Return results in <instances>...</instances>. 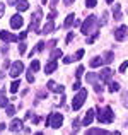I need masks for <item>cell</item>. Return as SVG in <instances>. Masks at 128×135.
Masks as SVG:
<instances>
[{"label": "cell", "mask_w": 128, "mask_h": 135, "mask_svg": "<svg viewBox=\"0 0 128 135\" xmlns=\"http://www.w3.org/2000/svg\"><path fill=\"white\" fill-rule=\"evenodd\" d=\"M102 60H104V63H111L113 60H115V53L113 51H106L104 56H102Z\"/></svg>", "instance_id": "ffe728a7"}, {"label": "cell", "mask_w": 128, "mask_h": 135, "mask_svg": "<svg viewBox=\"0 0 128 135\" xmlns=\"http://www.w3.org/2000/svg\"><path fill=\"white\" fill-rule=\"evenodd\" d=\"M31 70H33V72H38V70H40V62H38V60H33V62H31V67H29Z\"/></svg>", "instance_id": "4316f807"}, {"label": "cell", "mask_w": 128, "mask_h": 135, "mask_svg": "<svg viewBox=\"0 0 128 135\" xmlns=\"http://www.w3.org/2000/svg\"><path fill=\"white\" fill-rule=\"evenodd\" d=\"M72 40H73V34H72V33H70V34H68V36H67V43H70V41H72Z\"/></svg>", "instance_id": "bcb514c9"}, {"label": "cell", "mask_w": 128, "mask_h": 135, "mask_svg": "<svg viewBox=\"0 0 128 135\" xmlns=\"http://www.w3.org/2000/svg\"><path fill=\"white\" fill-rule=\"evenodd\" d=\"M126 34H128V27L126 26H120L118 29L115 31V40L116 41H123L126 38Z\"/></svg>", "instance_id": "ba28073f"}, {"label": "cell", "mask_w": 128, "mask_h": 135, "mask_svg": "<svg viewBox=\"0 0 128 135\" xmlns=\"http://www.w3.org/2000/svg\"><path fill=\"white\" fill-rule=\"evenodd\" d=\"M26 36H27V33L24 31V33H21V34H19V40H21V41H22V40H26Z\"/></svg>", "instance_id": "7bdbcfd3"}, {"label": "cell", "mask_w": 128, "mask_h": 135, "mask_svg": "<svg viewBox=\"0 0 128 135\" xmlns=\"http://www.w3.org/2000/svg\"><path fill=\"white\" fill-rule=\"evenodd\" d=\"M55 45H56V40H51L50 43H46V46H48L50 50H53V48H55Z\"/></svg>", "instance_id": "74e56055"}, {"label": "cell", "mask_w": 128, "mask_h": 135, "mask_svg": "<svg viewBox=\"0 0 128 135\" xmlns=\"http://www.w3.org/2000/svg\"><path fill=\"white\" fill-rule=\"evenodd\" d=\"M72 89H73V91H79V89H80V82H73Z\"/></svg>", "instance_id": "60d3db41"}, {"label": "cell", "mask_w": 128, "mask_h": 135, "mask_svg": "<svg viewBox=\"0 0 128 135\" xmlns=\"http://www.w3.org/2000/svg\"><path fill=\"white\" fill-rule=\"evenodd\" d=\"M46 89H50V91H53V92H63V86H58L56 82L50 80V82L46 84Z\"/></svg>", "instance_id": "9a60e30c"}, {"label": "cell", "mask_w": 128, "mask_h": 135, "mask_svg": "<svg viewBox=\"0 0 128 135\" xmlns=\"http://www.w3.org/2000/svg\"><path fill=\"white\" fill-rule=\"evenodd\" d=\"M3 75H5V72H0V80L3 79Z\"/></svg>", "instance_id": "681fc988"}, {"label": "cell", "mask_w": 128, "mask_h": 135, "mask_svg": "<svg viewBox=\"0 0 128 135\" xmlns=\"http://www.w3.org/2000/svg\"><path fill=\"white\" fill-rule=\"evenodd\" d=\"M9 128H10V132H21L22 130V120H17V118H14L12 122H10V125H9Z\"/></svg>", "instance_id": "8fae6325"}, {"label": "cell", "mask_w": 128, "mask_h": 135, "mask_svg": "<svg viewBox=\"0 0 128 135\" xmlns=\"http://www.w3.org/2000/svg\"><path fill=\"white\" fill-rule=\"evenodd\" d=\"M63 55V51L60 48H53V51H51V58L53 60H56V58H60V56Z\"/></svg>", "instance_id": "603a6c76"}, {"label": "cell", "mask_w": 128, "mask_h": 135, "mask_svg": "<svg viewBox=\"0 0 128 135\" xmlns=\"http://www.w3.org/2000/svg\"><path fill=\"white\" fill-rule=\"evenodd\" d=\"M53 31H55V22H53V19H48V21H46V24L43 26L41 33L43 34H50V33H53Z\"/></svg>", "instance_id": "7c38bea8"}, {"label": "cell", "mask_w": 128, "mask_h": 135, "mask_svg": "<svg viewBox=\"0 0 128 135\" xmlns=\"http://www.w3.org/2000/svg\"><path fill=\"white\" fill-rule=\"evenodd\" d=\"M96 3H97V0H85V5L91 7V9H92V7H96Z\"/></svg>", "instance_id": "e575fe53"}, {"label": "cell", "mask_w": 128, "mask_h": 135, "mask_svg": "<svg viewBox=\"0 0 128 135\" xmlns=\"http://www.w3.org/2000/svg\"><path fill=\"white\" fill-rule=\"evenodd\" d=\"M80 31L87 36V34H91V33H94V31H97L99 27H101V22H99V19L96 16H87V19L84 21L82 24H80Z\"/></svg>", "instance_id": "6da1fadb"}, {"label": "cell", "mask_w": 128, "mask_h": 135, "mask_svg": "<svg viewBox=\"0 0 128 135\" xmlns=\"http://www.w3.org/2000/svg\"><path fill=\"white\" fill-rule=\"evenodd\" d=\"M5 130V123H0V132H3Z\"/></svg>", "instance_id": "c3c4849f"}, {"label": "cell", "mask_w": 128, "mask_h": 135, "mask_svg": "<svg viewBox=\"0 0 128 135\" xmlns=\"http://www.w3.org/2000/svg\"><path fill=\"white\" fill-rule=\"evenodd\" d=\"M87 133H89V135H97V133H108V130H104V128H89V130H87Z\"/></svg>", "instance_id": "44dd1931"}, {"label": "cell", "mask_w": 128, "mask_h": 135, "mask_svg": "<svg viewBox=\"0 0 128 135\" xmlns=\"http://www.w3.org/2000/svg\"><path fill=\"white\" fill-rule=\"evenodd\" d=\"M85 79H87V82H91V84L97 82V75H96L94 72H89V74H87V77H85Z\"/></svg>", "instance_id": "d4e9b609"}, {"label": "cell", "mask_w": 128, "mask_h": 135, "mask_svg": "<svg viewBox=\"0 0 128 135\" xmlns=\"http://www.w3.org/2000/svg\"><path fill=\"white\" fill-rule=\"evenodd\" d=\"M73 62V56H65L63 58V63H72Z\"/></svg>", "instance_id": "f35d334b"}, {"label": "cell", "mask_w": 128, "mask_h": 135, "mask_svg": "<svg viewBox=\"0 0 128 135\" xmlns=\"http://www.w3.org/2000/svg\"><path fill=\"white\" fill-rule=\"evenodd\" d=\"M126 69H128V60H125V62H123V63H121V65H120V72H121V74H123V72H125V70H126Z\"/></svg>", "instance_id": "d6a6232c"}, {"label": "cell", "mask_w": 128, "mask_h": 135, "mask_svg": "<svg viewBox=\"0 0 128 135\" xmlns=\"http://www.w3.org/2000/svg\"><path fill=\"white\" fill-rule=\"evenodd\" d=\"M62 123H63L62 113H50L48 120H46V125L51 127V128H55V130H58L60 127H62Z\"/></svg>", "instance_id": "3957f363"}, {"label": "cell", "mask_w": 128, "mask_h": 135, "mask_svg": "<svg viewBox=\"0 0 128 135\" xmlns=\"http://www.w3.org/2000/svg\"><path fill=\"white\" fill-rule=\"evenodd\" d=\"M3 12H5V3H0V17L3 16Z\"/></svg>", "instance_id": "b9f144b4"}, {"label": "cell", "mask_w": 128, "mask_h": 135, "mask_svg": "<svg viewBox=\"0 0 128 135\" xmlns=\"http://www.w3.org/2000/svg\"><path fill=\"white\" fill-rule=\"evenodd\" d=\"M102 63H104V60H102L101 56H94V58H92L91 62H89V65H91L92 69H96V67H101Z\"/></svg>", "instance_id": "e0dca14e"}, {"label": "cell", "mask_w": 128, "mask_h": 135, "mask_svg": "<svg viewBox=\"0 0 128 135\" xmlns=\"http://www.w3.org/2000/svg\"><path fill=\"white\" fill-rule=\"evenodd\" d=\"M17 2H19V0H9V5H16Z\"/></svg>", "instance_id": "7dc6e473"}, {"label": "cell", "mask_w": 128, "mask_h": 135, "mask_svg": "<svg viewBox=\"0 0 128 135\" xmlns=\"http://www.w3.org/2000/svg\"><path fill=\"white\" fill-rule=\"evenodd\" d=\"M72 127H73V132H79V120H73Z\"/></svg>", "instance_id": "8d00e7d4"}, {"label": "cell", "mask_w": 128, "mask_h": 135, "mask_svg": "<svg viewBox=\"0 0 128 135\" xmlns=\"http://www.w3.org/2000/svg\"><path fill=\"white\" fill-rule=\"evenodd\" d=\"M92 86H94V91H96V92H102V89H104V87H102L99 82H94Z\"/></svg>", "instance_id": "4dcf8cb0"}, {"label": "cell", "mask_w": 128, "mask_h": 135, "mask_svg": "<svg viewBox=\"0 0 128 135\" xmlns=\"http://www.w3.org/2000/svg\"><path fill=\"white\" fill-rule=\"evenodd\" d=\"M7 115H9V116H14V115H16V108L7 104Z\"/></svg>", "instance_id": "f1b7e54d"}, {"label": "cell", "mask_w": 128, "mask_h": 135, "mask_svg": "<svg viewBox=\"0 0 128 135\" xmlns=\"http://www.w3.org/2000/svg\"><path fill=\"white\" fill-rule=\"evenodd\" d=\"M16 5H17V10H19V12H24V10L29 9V3H27V0H19Z\"/></svg>", "instance_id": "ac0fdd59"}, {"label": "cell", "mask_w": 128, "mask_h": 135, "mask_svg": "<svg viewBox=\"0 0 128 135\" xmlns=\"http://www.w3.org/2000/svg\"><path fill=\"white\" fill-rule=\"evenodd\" d=\"M113 17H115V21H120L121 19V5L120 3H115V7H113Z\"/></svg>", "instance_id": "2e32d148"}, {"label": "cell", "mask_w": 128, "mask_h": 135, "mask_svg": "<svg viewBox=\"0 0 128 135\" xmlns=\"http://www.w3.org/2000/svg\"><path fill=\"white\" fill-rule=\"evenodd\" d=\"M7 104H9V99L5 98V92L0 91V106L3 108V106H7Z\"/></svg>", "instance_id": "cb8c5ba5"}, {"label": "cell", "mask_w": 128, "mask_h": 135, "mask_svg": "<svg viewBox=\"0 0 128 135\" xmlns=\"http://www.w3.org/2000/svg\"><path fill=\"white\" fill-rule=\"evenodd\" d=\"M24 51H26V45H24V43H21V45H19V53L22 55Z\"/></svg>", "instance_id": "ab89813d"}, {"label": "cell", "mask_w": 128, "mask_h": 135, "mask_svg": "<svg viewBox=\"0 0 128 135\" xmlns=\"http://www.w3.org/2000/svg\"><path fill=\"white\" fill-rule=\"evenodd\" d=\"M45 41H40V43H38V46H36V48H34V50H36V51H43V50H45Z\"/></svg>", "instance_id": "836d02e7"}, {"label": "cell", "mask_w": 128, "mask_h": 135, "mask_svg": "<svg viewBox=\"0 0 128 135\" xmlns=\"http://www.w3.org/2000/svg\"><path fill=\"white\" fill-rule=\"evenodd\" d=\"M82 74H84V67H82V65H80V67H79V69H77V70H75V77H77V79H79V77H82Z\"/></svg>", "instance_id": "1f68e13d"}, {"label": "cell", "mask_w": 128, "mask_h": 135, "mask_svg": "<svg viewBox=\"0 0 128 135\" xmlns=\"http://www.w3.org/2000/svg\"><path fill=\"white\" fill-rule=\"evenodd\" d=\"M97 36H99V31H94V33H92V36L87 40V45H92L96 40H97Z\"/></svg>", "instance_id": "83f0119b"}, {"label": "cell", "mask_w": 128, "mask_h": 135, "mask_svg": "<svg viewBox=\"0 0 128 135\" xmlns=\"http://www.w3.org/2000/svg\"><path fill=\"white\" fill-rule=\"evenodd\" d=\"M106 2H108V3H111V2H113V0H106Z\"/></svg>", "instance_id": "816d5d0a"}, {"label": "cell", "mask_w": 128, "mask_h": 135, "mask_svg": "<svg viewBox=\"0 0 128 135\" xmlns=\"http://www.w3.org/2000/svg\"><path fill=\"white\" fill-rule=\"evenodd\" d=\"M56 67H58V62L51 58V60H50V62L45 65V74H53V72L56 70Z\"/></svg>", "instance_id": "4fadbf2b"}, {"label": "cell", "mask_w": 128, "mask_h": 135, "mask_svg": "<svg viewBox=\"0 0 128 135\" xmlns=\"http://www.w3.org/2000/svg\"><path fill=\"white\" fill-rule=\"evenodd\" d=\"M73 22H75V16H73V14H68V16H67V19H65V24H63V26H65V27H72V26H73Z\"/></svg>", "instance_id": "d6986e66"}, {"label": "cell", "mask_w": 128, "mask_h": 135, "mask_svg": "<svg viewBox=\"0 0 128 135\" xmlns=\"http://www.w3.org/2000/svg\"><path fill=\"white\" fill-rule=\"evenodd\" d=\"M46 2H48V0H43V3H45V5H46Z\"/></svg>", "instance_id": "f907efd6"}, {"label": "cell", "mask_w": 128, "mask_h": 135, "mask_svg": "<svg viewBox=\"0 0 128 135\" xmlns=\"http://www.w3.org/2000/svg\"><path fill=\"white\" fill-rule=\"evenodd\" d=\"M92 120H94V109H89V111L85 113L84 120H82V125H84V127H89V125L92 123Z\"/></svg>", "instance_id": "5bb4252c"}, {"label": "cell", "mask_w": 128, "mask_h": 135, "mask_svg": "<svg viewBox=\"0 0 128 135\" xmlns=\"http://www.w3.org/2000/svg\"><path fill=\"white\" fill-rule=\"evenodd\" d=\"M9 67H10V62H9V60H5V62H3V69H9Z\"/></svg>", "instance_id": "f6af8a7d"}, {"label": "cell", "mask_w": 128, "mask_h": 135, "mask_svg": "<svg viewBox=\"0 0 128 135\" xmlns=\"http://www.w3.org/2000/svg\"><path fill=\"white\" fill-rule=\"evenodd\" d=\"M84 56V50H79V51L75 53V56H73V60H80Z\"/></svg>", "instance_id": "d590c367"}, {"label": "cell", "mask_w": 128, "mask_h": 135, "mask_svg": "<svg viewBox=\"0 0 128 135\" xmlns=\"http://www.w3.org/2000/svg\"><path fill=\"white\" fill-rule=\"evenodd\" d=\"M22 22H24V19L21 17V14H16V16L10 17V26H12L14 29H19V27H22Z\"/></svg>", "instance_id": "9c48e42d"}, {"label": "cell", "mask_w": 128, "mask_h": 135, "mask_svg": "<svg viewBox=\"0 0 128 135\" xmlns=\"http://www.w3.org/2000/svg\"><path fill=\"white\" fill-rule=\"evenodd\" d=\"M97 120H99V123H111L115 120V113H113V109L109 106H106L102 109L97 108Z\"/></svg>", "instance_id": "7a4b0ae2"}, {"label": "cell", "mask_w": 128, "mask_h": 135, "mask_svg": "<svg viewBox=\"0 0 128 135\" xmlns=\"http://www.w3.org/2000/svg\"><path fill=\"white\" fill-rule=\"evenodd\" d=\"M85 98H87V89H80L77 92V96H73V101H72V109H80V106L84 104Z\"/></svg>", "instance_id": "277c9868"}, {"label": "cell", "mask_w": 128, "mask_h": 135, "mask_svg": "<svg viewBox=\"0 0 128 135\" xmlns=\"http://www.w3.org/2000/svg\"><path fill=\"white\" fill-rule=\"evenodd\" d=\"M113 77V70L111 69H102L101 72H99V79H101V82H109Z\"/></svg>", "instance_id": "30bf717a"}, {"label": "cell", "mask_w": 128, "mask_h": 135, "mask_svg": "<svg viewBox=\"0 0 128 135\" xmlns=\"http://www.w3.org/2000/svg\"><path fill=\"white\" fill-rule=\"evenodd\" d=\"M19 87H21V80H14V82L10 84V92H12V94H16V92L19 91Z\"/></svg>", "instance_id": "7402d4cb"}, {"label": "cell", "mask_w": 128, "mask_h": 135, "mask_svg": "<svg viewBox=\"0 0 128 135\" xmlns=\"http://www.w3.org/2000/svg\"><path fill=\"white\" fill-rule=\"evenodd\" d=\"M63 2H65V5H67V7H68V5H72L75 0H63Z\"/></svg>", "instance_id": "ee69618b"}, {"label": "cell", "mask_w": 128, "mask_h": 135, "mask_svg": "<svg viewBox=\"0 0 128 135\" xmlns=\"http://www.w3.org/2000/svg\"><path fill=\"white\" fill-rule=\"evenodd\" d=\"M0 40L5 43H12V41H19V36L9 33V31H0Z\"/></svg>", "instance_id": "52a82bcc"}, {"label": "cell", "mask_w": 128, "mask_h": 135, "mask_svg": "<svg viewBox=\"0 0 128 135\" xmlns=\"http://www.w3.org/2000/svg\"><path fill=\"white\" fill-rule=\"evenodd\" d=\"M22 72H24V63H22V62H14V63H10L9 74H10L12 77H19Z\"/></svg>", "instance_id": "8992f818"}, {"label": "cell", "mask_w": 128, "mask_h": 135, "mask_svg": "<svg viewBox=\"0 0 128 135\" xmlns=\"http://www.w3.org/2000/svg\"><path fill=\"white\" fill-rule=\"evenodd\" d=\"M116 91H120V84L109 80V92H116Z\"/></svg>", "instance_id": "484cf974"}, {"label": "cell", "mask_w": 128, "mask_h": 135, "mask_svg": "<svg viewBox=\"0 0 128 135\" xmlns=\"http://www.w3.org/2000/svg\"><path fill=\"white\" fill-rule=\"evenodd\" d=\"M41 17H43L41 9H36V12H34L33 19H31L29 31H33V33H41V31H40V22H41Z\"/></svg>", "instance_id": "5b68a950"}, {"label": "cell", "mask_w": 128, "mask_h": 135, "mask_svg": "<svg viewBox=\"0 0 128 135\" xmlns=\"http://www.w3.org/2000/svg\"><path fill=\"white\" fill-rule=\"evenodd\" d=\"M27 82H29V84L34 82V74H33V70H31V69H29V72H27Z\"/></svg>", "instance_id": "f546056e"}]
</instances>
